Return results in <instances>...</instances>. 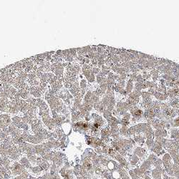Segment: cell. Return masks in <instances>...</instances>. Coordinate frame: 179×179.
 <instances>
[{"label": "cell", "mask_w": 179, "mask_h": 179, "mask_svg": "<svg viewBox=\"0 0 179 179\" xmlns=\"http://www.w3.org/2000/svg\"><path fill=\"white\" fill-rule=\"evenodd\" d=\"M18 93L20 94V97L23 99H27L29 97V91L27 90H18Z\"/></svg>", "instance_id": "1"}]
</instances>
